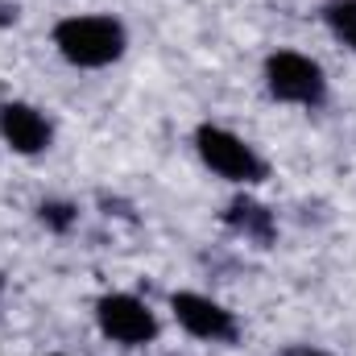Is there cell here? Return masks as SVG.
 <instances>
[{
    "instance_id": "6da1fadb",
    "label": "cell",
    "mask_w": 356,
    "mask_h": 356,
    "mask_svg": "<svg viewBox=\"0 0 356 356\" xmlns=\"http://www.w3.org/2000/svg\"><path fill=\"white\" fill-rule=\"evenodd\" d=\"M50 38H54V50L79 71H104V67L120 63L124 46H129L124 25L108 13H71L54 25Z\"/></svg>"
},
{
    "instance_id": "7a4b0ae2",
    "label": "cell",
    "mask_w": 356,
    "mask_h": 356,
    "mask_svg": "<svg viewBox=\"0 0 356 356\" xmlns=\"http://www.w3.org/2000/svg\"><path fill=\"white\" fill-rule=\"evenodd\" d=\"M195 149H199V162L220 175L224 182H236V186H253L269 175L266 158L232 129L224 124H199L195 129Z\"/></svg>"
},
{
    "instance_id": "3957f363",
    "label": "cell",
    "mask_w": 356,
    "mask_h": 356,
    "mask_svg": "<svg viewBox=\"0 0 356 356\" xmlns=\"http://www.w3.org/2000/svg\"><path fill=\"white\" fill-rule=\"evenodd\" d=\"M266 91L277 104L294 108H319L327 99V75L311 54L298 50H273L266 58Z\"/></svg>"
},
{
    "instance_id": "277c9868",
    "label": "cell",
    "mask_w": 356,
    "mask_h": 356,
    "mask_svg": "<svg viewBox=\"0 0 356 356\" xmlns=\"http://www.w3.org/2000/svg\"><path fill=\"white\" fill-rule=\"evenodd\" d=\"M95 323L112 344H124V348H141V344L158 340V315L137 294H124V290L104 294L95 302Z\"/></svg>"
},
{
    "instance_id": "5b68a950",
    "label": "cell",
    "mask_w": 356,
    "mask_h": 356,
    "mask_svg": "<svg viewBox=\"0 0 356 356\" xmlns=\"http://www.w3.org/2000/svg\"><path fill=\"white\" fill-rule=\"evenodd\" d=\"M170 311H175L178 327L186 336L203 340V344H228V340H236V315L224 302H216V298H207L199 290H175L170 294Z\"/></svg>"
},
{
    "instance_id": "8992f818",
    "label": "cell",
    "mask_w": 356,
    "mask_h": 356,
    "mask_svg": "<svg viewBox=\"0 0 356 356\" xmlns=\"http://www.w3.org/2000/svg\"><path fill=\"white\" fill-rule=\"evenodd\" d=\"M0 137H4V145H8L13 154L33 158V154H46V149H50L54 124L46 120L42 108H33V104H25V99H4V104H0Z\"/></svg>"
},
{
    "instance_id": "52a82bcc",
    "label": "cell",
    "mask_w": 356,
    "mask_h": 356,
    "mask_svg": "<svg viewBox=\"0 0 356 356\" xmlns=\"http://www.w3.org/2000/svg\"><path fill=\"white\" fill-rule=\"evenodd\" d=\"M228 224H232L236 232L261 241V245L273 236V216H269L261 203H253V199H236V203L228 207Z\"/></svg>"
},
{
    "instance_id": "ba28073f",
    "label": "cell",
    "mask_w": 356,
    "mask_h": 356,
    "mask_svg": "<svg viewBox=\"0 0 356 356\" xmlns=\"http://www.w3.org/2000/svg\"><path fill=\"white\" fill-rule=\"evenodd\" d=\"M323 25L340 46L356 50V0H327L323 4Z\"/></svg>"
},
{
    "instance_id": "9c48e42d",
    "label": "cell",
    "mask_w": 356,
    "mask_h": 356,
    "mask_svg": "<svg viewBox=\"0 0 356 356\" xmlns=\"http://www.w3.org/2000/svg\"><path fill=\"white\" fill-rule=\"evenodd\" d=\"M282 356H332V353H323V348H311V344H298V348H286Z\"/></svg>"
},
{
    "instance_id": "30bf717a",
    "label": "cell",
    "mask_w": 356,
    "mask_h": 356,
    "mask_svg": "<svg viewBox=\"0 0 356 356\" xmlns=\"http://www.w3.org/2000/svg\"><path fill=\"white\" fill-rule=\"evenodd\" d=\"M0 294H4V277H0Z\"/></svg>"
}]
</instances>
